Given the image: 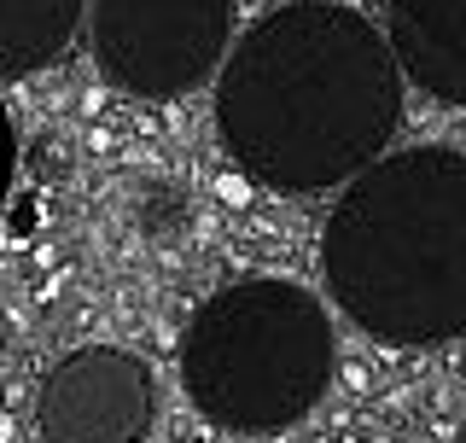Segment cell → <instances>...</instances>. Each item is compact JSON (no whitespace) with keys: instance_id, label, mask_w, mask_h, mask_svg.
<instances>
[{"instance_id":"obj_1","label":"cell","mask_w":466,"mask_h":443,"mask_svg":"<svg viewBox=\"0 0 466 443\" xmlns=\"http://www.w3.org/2000/svg\"><path fill=\"white\" fill-rule=\"evenodd\" d=\"M402 82V58L368 12L286 0L233 41L216 77V135L257 187H350L397 135Z\"/></svg>"},{"instance_id":"obj_2","label":"cell","mask_w":466,"mask_h":443,"mask_svg":"<svg viewBox=\"0 0 466 443\" xmlns=\"http://www.w3.org/2000/svg\"><path fill=\"white\" fill-rule=\"evenodd\" d=\"M327 298L379 345L466 338V152L408 146L339 193L320 228Z\"/></svg>"},{"instance_id":"obj_3","label":"cell","mask_w":466,"mask_h":443,"mask_svg":"<svg viewBox=\"0 0 466 443\" xmlns=\"http://www.w3.org/2000/svg\"><path fill=\"white\" fill-rule=\"evenodd\" d=\"M339 374L332 315L298 280H233L210 292L181 338V391L210 426L268 438L298 426Z\"/></svg>"},{"instance_id":"obj_4","label":"cell","mask_w":466,"mask_h":443,"mask_svg":"<svg viewBox=\"0 0 466 443\" xmlns=\"http://www.w3.org/2000/svg\"><path fill=\"white\" fill-rule=\"evenodd\" d=\"M239 0H94L87 47L116 94L175 99L222 77Z\"/></svg>"},{"instance_id":"obj_5","label":"cell","mask_w":466,"mask_h":443,"mask_svg":"<svg viewBox=\"0 0 466 443\" xmlns=\"http://www.w3.org/2000/svg\"><path fill=\"white\" fill-rule=\"evenodd\" d=\"M157 420L152 362L116 345H82L47 367L35 391L41 443H146Z\"/></svg>"},{"instance_id":"obj_6","label":"cell","mask_w":466,"mask_h":443,"mask_svg":"<svg viewBox=\"0 0 466 443\" xmlns=\"http://www.w3.org/2000/svg\"><path fill=\"white\" fill-rule=\"evenodd\" d=\"M385 36L420 94L466 111V0H385Z\"/></svg>"},{"instance_id":"obj_7","label":"cell","mask_w":466,"mask_h":443,"mask_svg":"<svg viewBox=\"0 0 466 443\" xmlns=\"http://www.w3.org/2000/svg\"><path fill=\"white\" fill-rule=\"evenodd\" d=\"M87 0H0V70L12 82L47 70L76 41Z\"/></svg>"},{"instance_id":"obj_8","label":"cell","mask_w":466,"mask_h":443,"mask_svg":"<svg viewBox=\"0 0 466 443\" xmlns=\"http://www.w3.org/2000/svg\"><path fill=\"white\" fill-rule=\"evenodd\" d=\"M455 443H466V415H461V426H455Z\"/></svg>"}]
</instances>
